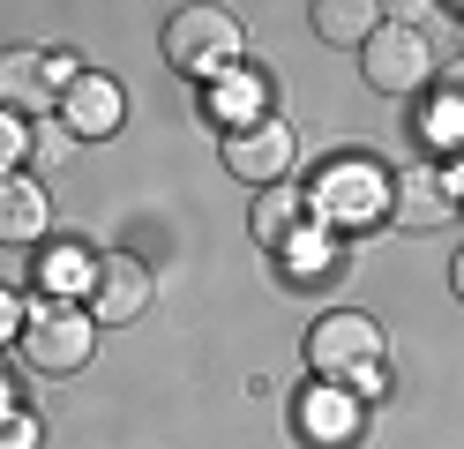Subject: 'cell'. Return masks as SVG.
I'll use <instances>...</instances> for the list:
<instances>
[{
    "label": "cell",
    "instance_id": "6da1fadb",
    "mask_svg": "<svg viewBox=\"0 0 464 449\" xmlns=\"http://www.w3.org/2000/svg\"><path fill=\"white\" fill-rule=\"evenodd\" d=\"M15 345H23V359H31L38 375H82L91 352H98V322H91V307H75V299H31Z\"/></svg>",
    "mask_w": 464,
    "mask_h": 449
},
{
    "label": "cell",
    "instance_id": "7a4b0ae2",
    "mask_svg": "<svg viewBox=\"0 0 464 449\" xmlns=\"http://www.w3.org/2000/svg\"><path fill=\"white\" fill-rule=\"evenodd\" d=\"M307 367L323 375L330 389H337V382H367V389H374V375H382V329H374V315H360V307L314 315V329H307Z\"/></svg>",
    "mask_w": 464,
    "mask_h": 449
},
{
    "label": "cell",
    "instance_id": "3957f363",
    "mask_svg": "<svg viewBox=\"0 0 464 449\" xmlns=\"http://www.w3.org/2000/svg\"><path fill=\"white\" fill-rule=\"evenodd\" d=\"M240 45H247V30H240V15H225V8H180L165 23L172 75H195V83H218L232 60H240Z\"/></svg>",
    "mask_w": 464,
    "mask_h": 449
},
{
    "label": "cell",
    "instance_id": "277c9868",
    "mask_svg": "<svg viewBox=\"0 0 464 449\" xmlns=\"http://www.w3.org/2000/svg\"><path fill=\"white\" fill-rule=\"evenodd\" d=\"M360 68L382 98H427L434 90V45L420 23H382L374 38L360 45Z\"/></svg>",
    "mask_w": 464,
    "mask_h": 449
},
{
    "label": "cell",
    "instance_id": "5b68a950",
    "mask_svg": "<svg viewBox=\"0 0 464 449\" xmlns=\"http://www.w3.org/2000/svg\"><path fill=\"white\" fill-rule=\"evenodd\" d=\"M293 165H300V135L285 128V120H270V112L225 135V172L247 180V188H277Z\"/></svg>",
    "mask_w": 464,
    "mask_h": 449
},
{
    "label": "cell",
    "instance_id": "8992f818",
    "mask_svg": "<svg viewBox=\"0 0 464 449\" xmlns=\"http://www.w3.org/2000/svg\"><path fill=\"white\" fill-rule=\"evenodd\" d=\"M82 307H91V322H142L150 315V269H142L135 255H98L91 269H82Z\"/></svg>",
    "mask_w": 464,
    "mask_h": 449
},
{
    "label": "cell",
    "instance_id": "52a82bcc",
    "mask_svg": "<svg viewBox=\"0 0 464 449\" xmlns=\"http://www.w3.org/2000/svg\"><path fill=\"white\" fill-rule=\"evenodd\" d=\"M307 202H314V218H330V225H367V218H390V180L367 158H353V165H330Z\"/></svg>",
    "mask_w": 464,
    "mask_h": 449
},
{
    "label": "cell",
    "instance_id": "ba28073f",
    "mask_svg": "<svg viewBox=\"0 0 464 449\" xmlns=\"http://www.w3.org/2000/svg\"><path fill=\"white\" fill-rule=\"evenodd\" d=\"M390 218L404 225V232H434V225H450L457 218V180L442 172V165H412L390 188Z\"/></svg>",
    "mask_w": 464,
    "mask_h": 449
},
{
    "label": "cell",
    "instance_id": "9c48e42d",
    "mask_svg": "<svg viewBox=\"0 0 464 449\" xmlns=\"http://www.w3.org/2000/svg\"><path fill=\"white\" fill-rule=\"evenodd\" d=\"M121 112H128V98H121V83H112V75H75L68 98H61V128L75 142H98V135L121 128Z\"/></svg>",
    "mask_w": 464,
    "mask_h": 449
},
{
    "label": "cell",
    "instance_id": "30bf717a",
    "mask_svg": "<svg viewBox=\"0 0 464 449\" xmlns=\"http://www.w3.org/2000/svg\"><path fill=\"white\" fill-rule=\"evenodd\" d=\"M53 98H61V83H53V68H45V53H0V112H45Z\"/></svg>",
    "mask_w": 464,
    "mask_h": 449
},
{
    "label": "cell",
    "instance_id": "8fae6325",
    "mask_svg": "<svg viewBox=\"0 0 464 449\" xmlns=\"http://www.w3.org/2000/svg\"><path fill=\"white\" fill-rule=\"evenodd\" d=\"M53 218V202L38 180H23V172H0V248H23V239H38Z\"/></svg>",
    "mask_w": 464,
    "mask_h": 449
},
{
    "label": "cell",
    "instance_id": "7c38bea8",
    "mask_svg": "<svg viewBox=\"0 0 464 449\" xmlns=\"http://www.w3.org/2000/svg\"><path fill=\"white\" fill-rule=\"evenodd\" d=\"M307 23H314V38L323 45H367L374 30H382V8H374V0H314L307 8Z\"/></svg>",
    "mask_w": 464,
    "mask_h": 449
},
{
    "label": "cell",
    "instance_id": "4fadbf2b",
    "mask_svg": "<svg viewBox=\"0 0 464 449\" xmlns=\"http://www.w3.org/2000/svg\"><path fill=\"white\" fill-rule=\"evenodd\" d=\"M307 218H314L307 195H263L255 202V239H263V248H293L307 232Z\"/></svg>",
    "mask_w": 464,
    "mask_h": 449
},
{
    "label": "cell",
    "instance_id": "5bb4252c",
    "mask_svg": "<svg viewBox=\"0 0 464 449\" xmlns=\"http://www.w3.org/2000/svg\"><path fill=\"white\" fill-rule=\"evenodd\" d=\"M427 128H434V142H464V75L427 98Z\"/></svg>",
    "mask_w": 464,
    "mask_h": 449
},
{
    "label": "cell",
    "instance_id": "9a60e30c",
    "mask_svg": "<svg viewBox=\"0 0 464 449\" xmlns=\"http://www.w3.org/2000/svg\"><path fill=\"white\" fill-rule=\"evenodd\" d=\"M68 150H75V135L68 128H31V158L53 172V165H68Z\"/></svg>",
    "mask_w": 464,
    "mask_h": 449
},
{
    "label": "cell",
    "instance_id": "2e32d148",
    "mask_svg": "<svg viewBox=\"0 0 464 449\" xmlns=\"http://www.w3.org/2000/svg\"><path fill=\"white\" fill-rule=\"evenodd\" d=\"M15 158H31V135L15 112H0V172H15Z\"/></svg>",
    "mask_w": 464,
    "mask_h": 449
},
{
    "label": "cell",
    "instance_id": "e0dca14e",
    "mask_svg": "<svg viewBox=\"0 0 464 449\" xmlns=\"http://www.w3.org/2000/svg\"><path fill=\"white\" fill-rule=\"evenodd\" d=\"M307 419H314V442H344V434H353V419H344L337 405H314Z\"/></svg>",
    "mask_w": 464,
    "mask_h": 449
},
{
    "label": "cell",
    "instance_id": "ac0fdd59",
    "mask_svg": "<svg viewBox=\"0 0 464 449\" xmlns=\"http://www.w3.org/2000/svg\"><path fill=\"white\" fill-rule=\"evenodd\" d=\"M38 434H31V419H8V427H0V449H31Z\"/></svg>",
    "mask_w": 464,
    "mask_h": 449
},
{
    "label": "cell",
    "instance_id": "d6986e66",
    "mask_svg": "<svg viewBox=\"0 0 464 449\" xmlns=\"http://www.w3.org/2000/svg\"><path fill=\"white\" fill-rule=\"evenodd\" d=\"M8 329H23V307H15V292H0V337Z\"/></svg>",
    "mask_w": 464,
    "mask_h": 449
},
{
    "label": "cell",
    "instance_id": "ffe728a7",
    "mask_svg": "<svg viewBox=\"0 0 464 449\" xmlns=\"http://www.w3.org/2000/svg\"><path fill=\"white\" fill-rule=\"evenodd\" d=\"M450 285H457V299H464V255H457V262H450Z\"/></svg>",
    "mask_w": 464,
    "mask_h": 449
}]
</instances>
